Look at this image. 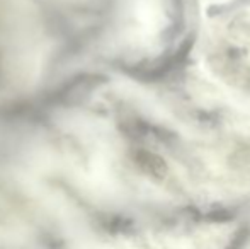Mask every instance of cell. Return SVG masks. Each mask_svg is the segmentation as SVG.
<instances>
[{
    "mask_svg": "<svg viewBox=\"0 0 250 249\" xmlns=\"http://www.w3.org/2000/svg\"><path fill=\"white\" fill-rule=\"evenodd\" d=\"M138 164L143 167V171H146V173L155 178H164L167 174V166H165L164 159L155 156V154L142 152L138 156Z\"/></svg>",
    "mask_w": 250,
    "mask_h": 249,
    "instance_id": "obj_1",
    "label": "cell"
}]
</instances>
